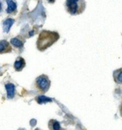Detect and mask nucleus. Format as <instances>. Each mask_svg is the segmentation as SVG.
Returning a JSON list of instances; mask_svg holds the SVG:
<instances>
[{"label": "nucleus", "instance_id": "nucleus-11", "mask_svg": "<svg viewBox=\"0 0 122 130\" xmlns=\"http://www.w3.org/2000/svg\"><path fill=\"white\" fill-rule=\"evenodd\" d=\"M115 80L117 83L122 84V69L118 70L117 72L115 74Z\"/></svg>", "mask_w": 122, "mask_h": 130}, {"label": "nucleus", "instance_id": "nucleus-3", "mask_svg": "<svg viewBox=\"0 0 122 130\" xmlns=\"http://www.w3.org/2000/svg\"><path fill=\"white\" fill-rule=\"evenodd\" d=\"M37 86L41 91L45 92L50 87V81L46 76H40L36 80Z\"/></svg>", "mask_w": 122, "mask_h": 130}, {"label": "nucleus", "instance_id": "nucleus-9", "mask_svg": "<svg viewBox=\"0 0 122 130\" xmlns=\"http://www.w3.org/2000/svg\"><path fill=\"white\" fill-rule=\"evenodd\" d=\"M7 48L10 49V47L9 46V44L7 43V41H2L1 44H0V52L1 53H3L5 52V50H7Z\"/></svg>", "mask_w": 122, "mask_h": 130}, {"label": "nucleus", "instance_id": "nucleus-4", "mask_svg": "<svg viewBox=\"0 0 122 130\" xmlns=\"http://www.w3.org/2000/svg\"><path fill=\"white\" fill-rule=\"evenodd\" d=\"M5 88L7 92V97L9 99H12L14 96V91H15V87L13 84H6Z\"/></svg>", "mask_w": 122, "mask_h": 130}, {"label": "nucleus", "instance_id": "nucleus-1", "mask_svg": "<svg viewBox=\"0 0 122 130\" xmlns=\"http://www.w3.org/2000/svg\"><path fill=\"white\" fill-rule=\"evenodd\" d=\"M59 39V35L54 31H43L39 35L37 40V47L39 50H46L51 46Z\"/></svg>", "mask_w": 122, "mask_h": 130}, {"label": "nucleus", "instance_id": "nucleus-10", "mask_svg": "<svg viewBox=\"0 0 122 130\" xmlns=\"http://www.w3.org/2000/svg\"><path fill=\"white\" fill-rule=\"evenodd\" d=\"M11 43L14 46L16 47H22L23 46V43L22 42V41H20L19 39L17 38H13L11 39Z\"/></svg>", "mask_w": 122, "mask_h": 130}, {"label": "nucleus", "instance_id": "nucleus-2", "mask_svg": "<svg viewBox=\"0 0 122 130\" xmlns=\"http://www.w3.org/2000/svg\"><path fill=\"white\" fill-rule=\"evenodd\" d=\"M66 9L71 14H79L84 11L85 2L84 0H66Z\"/></svg>", "mask_w": 122, "mask_h": 130}, {"label": "nucleus", "instance_id": "nucleus-5", "mask_svg": "<svg viewBox=\"0 0 122 130\" xmlns=\"http://www.w3.org/2000/svg\"><path fill=\"white\" fill-rule=\"evenodd\" d=\"M7 9L6 12H7L8 14L13 13L16 10V3L14 1H12V0H7Z\"/></svg>", "mask_w": 122, "mask_h": 130}, {"label": "nucleus", "instance_id": "nucleus-12", "mask_svg": "<svg viewBox=\"0 0 122 130\" xmlns=\"http://www.w3.org/2000/svg\"><path fill=\"white\" fill-rule=\"evenodd\" d=\"M52 128H53V130H59L61 128L60 124L58 122H54L53 123V125H52Z\"/></svg>", "mask_w": 122, "mask_h": 130}, {"label": "nucleus", "instance_id": "nucleus-14", "mask_svg": "<svg viewBox=\"0 0 122 130\" xmlns=\"http://www.w3.org/2000/svg\"><path fill=\"white\" fill-rule=\"evenodd\" d=\"M121 115H122V104H121Z\"/></svg>", "mask_w": 122, "mask_h": 130}, {"label": "nucleus", "instance_id": "nucleus-13", "mask_svg": "<svg viewBox=\"0 0 122 130\" xmlns=\"http://www.w3.org/2000/svg\"><path fill=\"white\" fill-rule=\"evenodd\" d=\"M49 2H51V3H53L54 2V0H48Z\"/></svg>", "mask_w": 122, "mask_h": 130}, {"label": "nucleus", "instance_id": "nucleus-7", "mask_svg": "<svg viewBox=\"0 0 122 130\" xmlns=\"http://www.w3.org/2000/svg\"><path fill=\"white\" fill-rule=\"evenodd\" d=\"M25 65V61L23 58L19 57L16 59V61L14 63V68L16 71H20L22 69H23Z\"/></svg>", "mask_w": 122, "mask_h": 130}, {"label": "nucleus", "instance_id": "nucleus-6", "mask_svg": "<svg viewBox=\"0 0 122 130\" xmlns=\"http://www.w3.org/2000/svg\"><path fill=\"white\" fill-rule=\"evenodd\" d=\"M14 22V20L11 18H9L4 21L3 23V29L5 32H9V31L10 30Z\"/></svg>", "mask_w": 122, "mask_h": 130}, {"label": "nucleus", "instance_id": "nucleus-8", "mask_svg": "<svg viewBox=\"0 0 122 130\" xmlns=\"http://www.w3.org/2000/svg\"><path fill=\"white\" fill-rule=\"evenodd\" d=\"M37 101L39 104H43V103H46V102H51L52 100L51 98H49L47 96H39L37 98Z\"/></svg>", "mask_w": 122, "mask_h": 130}]
</instances>
